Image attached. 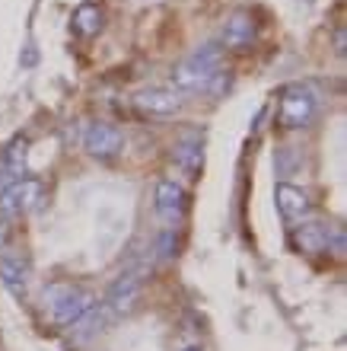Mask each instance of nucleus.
Masks as SVG:
<instances>
[{
    "label": "nucleus",
    "instance_id": "1",
    "mask_svg": "<svg viewBox=\"0 0 347 351\" xmlns=\"http://www.w3.org/2000/svg\"><path fill=\"white\" fill-rule=\"evenodd\" d=\"M172 84L175 90L185 93H220L227 84V74H223V51L217 45H204L198 51L185 58L182 64L172 71Z\"/></svg>",
    "mask_w": 347,
    "mask_h": 351
},
{
    "label": "nucleus",
    "instance_id": "2",
    "mask_svg": "<svg viewBox=\"0 0 347 351\" xmlns=\"http://www.w3.org/2000/svg\"><path fill=\"white\" fill-rule=\"evenodd\" d=\"M45 310L51 316V323L57 326H77L83 316H90L96 310V297L83 287L64 285V281H55V285L45 287Z\"/></svg>",
    "mask_w": 347,
    "mask_h": 351
},
{
    "label": "nucleus",
    "instance_id": "3",
    "mask_svg": "<svg viewBox=\"0 0 347 351\" xmlns=\"http://www.w3.org/2000/svg\"><path fill=\"white\" fill-rule=\"evenodd\" d=\"M316 109H319V96L306 84H290L281 90L277 121H281V128H290V131L306 128V125L316 119Z\"/></svg>",
    "mask_w": 347,
    "mask_h": 351
},
{
    "label": "nucleus",
    "instance_id": "4",
    "mask_svg": "<svg viewBox=\"0 0 347 351\" xmlns=\"http://www.w3.org/2000/svg\"><path fill=\"white\" fill-rule=\"evenodd\" d=\"M42 198V182L38 179H13L0 189V217H19V214L32 211Z\"/></svg>",
    "mask_w": 347,
    "mask_h": 351
},
{
    "label": "nucleus",
    "instance_id": "5",
    "mask_svg": "<svg viewBox=\"0 0 347 351\" xmlns=\"http://www.w3.org/2000/svg\"><path fill=\"white\" fill-rule=\"evenodd\" d=\"M182 93L169 90V86H146V90L134 93V109L144 112V115H153V119H169L182 109Z\"/></svg>",
    "mask_w": 347,
    "mask_h": 351
},
{
    "label": "nucleus",
    "instance_id": "6",
    "mask_svg": "<svg viewBox=\"0 0 347 351\" xmlns=\"http://www.w3.org/2000/svg\"><path fill=\"white\" fill-rule=\"evenodd\" d=\"M140 287H144V278H140V271H134V268L125 271L121 278H115V285L109 287V297H105V313H112V316L131 313L140 297Z\"/></svg>",
    "mask_w": 347,
    "mask_h": 351
},
{
    "label": "nucleus",
    "instance_id": "7",
    "mask_svg": "<svg viewBox=\"0 0 347 351\" xmlns=\"http://www.w3.org/2000/svg\"><path fill=\"white\" fill-rule=\"evenodd\" d=\"M255 36H258V23L248 10L229 13L227 23H223V45L233 48V51H248L255 45Z\"/></svg>",
    "mask_w": 347,
    "mask_h": 351
},
{
    "label": "nucleus",
    "instance_id": "8",
    "mask_svg": "<svg viewBox=\"0 0 347 351\" xmlns=\"http://www.w3.org/2000/svg\"><path fill=\"white\" fill-rule=\"evenodd\" d=\"M331 240L344 250V237H341L338 227H329V223H300V227L293 230V243H296L303 252H329Z\"/></svg>",
    "mask_w": 347,
    "mask_h": 351
},
{
    "label": "nucleus",
    "instance_id": "9",
    "mask_svg": "<svg viewBox=\"0 0 347 351\" xmlns=\"http://www.w3.org/2000/svg\"><path fill=\"white\" fill-rule=\"evenodd\" d=\"M83 144H86V150H90L92 157L112 160V157H118L121 147H125V134H121L115 125L96 121V125H90V128H86V138H83Z\"/></svg>",
    "mask_w": 347,
    "mask_h": 351
},
{
    "label": "nucleus",
    "instance_id": "10",
    "mask_svg": "<svg viewBox=\"0 0 347 351\" xmlns=\"http://www.w3.org/2000/svg\"><path fill=\"white\" fill-rule=\"evenodd\" d=\"M185 208H188V192L175 179H163L156 185V214L166 223H179L182 221Z\"/></svg>",
    "mask_w": 347,
    "mask_h": 351
},
{
    "label": "nucleus",
    "instance_id": "11",
    "mask_svg": "<svg viewBox=\"0 0 347 351\" xmlns=\"http://www.w3.org/2000/svg\"><path fill=\"white\" fill-rule=\"evenodd\" d=\"M277 208H281V214L290 223L306 221V217H309V211H312L309 195L303 192V189H296V185H287V182L277 185Z\"/></svg>",
    "mask_w": 347,
    "mask_h": 351
},
{
    "label": "nucleus",
    "instance_id": "12",
    "mask_svg": "<svg viewBox=\"0 0 347 351\" xmlns=\"http://www.w3.org/2000/svg\"><path fill=\"white\" fill-rule=\"evenodd\" d=\"M172 160H175V167L185 169L188 176H198V173H201V163H204L201 141H198V138L179 141V144H175V150H172Z\"/></svg>",
    "mask_w": 347,
    "mask_h": 351
},
{
    "label": "nucleus",
    "instance_id": "13",
    "mask_svg": "<svg viewBox=\"0 0 347 351\" xmlns=\"http://www.w3.org/2000/svg\"><path fill=\"white\" fill-rule=\"evenodd\" d=\"M26 275H29V268L23 265L19 256H10V252L0 256V278H3V285H7L16 297L26 294Z\"/></svg>",
    "mask_w": 347,
    "mask_h": 351
},
{
    "label": "nucleus",
    "instance_id": "14",
    "mask_svg": "<svg viewBox=\"0 0 347 351\" xmlns=\"http://www.w3.org/2000/svg\"><path fill=\"white\" fill-rule=\"evenodd\" d=\"M102 29V10L99 7H92V3H83L77 13H73V32L83 38H90L96 36Z\"/></svg>",
    "mask_w": 347,
    "mask_h": 351
},
{
    "label": "nucleus",
    "instance_id": "15",
    "mask_svg": "<svg viewBox=\"0 0 347 351\" xmlns=\"http://www.w3.org/2000/svg\"><path fill=\"white\" fill-rule=\"evenodd\" d=\"M7 182H13V173H10L7 160H3V154H0V185H7Z\"/></svg>",
    "mask_w": 347,
    "mask_h": 351
},
{
    "label": "nucleus",
    "instance_id": "16",
    "mask_svg": "<svg viewBox=\"0 0 347 351\" xmlns=\"http://www.w3.org/2000/svg\"><path fill=\"white\" fill-rule=\"evenodd\" d=\"M335 45H338V55H344V29H338V36H335Z\"/></svg>",
    "mask_w": 347,
    "mask_h": 351
},
{
    "label": "nucleus",
    "instance_id": "17",
    "mask_svg": "<svg viewBox=\"0 0 347 351\" xmlns=\"http://www.w3.org/2000/svg\"><path fill=\"white\" fill-rule=\"evenodd\" d=\"M182 351H201V348H198V345H188V348H182Z\"/></svg>",
    "mask_w": 347,
    "mask_h": 351
}]
</instances>
